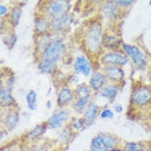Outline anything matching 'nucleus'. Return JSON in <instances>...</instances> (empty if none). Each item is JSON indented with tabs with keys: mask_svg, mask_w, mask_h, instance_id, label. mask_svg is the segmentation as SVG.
I'll use <instances>...</instances> for the list:
<instances>
[{
	"mask_svg": "<svg viewBox=\"0 0 151 151\" xmlns=\"http://www.w3.org/2000/svg\"><path fill=\"white\" fill-rule=\"evenodd\" d=\"M68 117V114L67 112L61 111L52 116L48 121V124L52 128H57V127L61 126L62 123L66 121Z\"/></svg>",
	"mask_w": 151,
	"mask_h": 151,
	"instance_id": "nucleus-6",
	"label": "nucleus"
},
{
	"mask_svg": "<svg viewBox=\"0 0 151 151\" xmlns=\"http://www.w3.org/2000/svg\"><path fill=\"white\" fill-rule=\"evenodd\" d=\"M106 74L109 79L116 82H119L123 77L124 73L122 70L116 67H108L105 69Z\"/></svg>",
	"mask_w": 151,
	"mask_h": 151,
	"instance_id": "nucleus-9",
	"label": "nucleus"
},
{
	"mask_svg": "<svg viewBox=\"0 0 151 151\" xmlns=\"http://www.w3.org/2000/svg\"><path fill=\"white\" fill-rule=\"evenodd\" d=\"M28 106L31 110H35L37 108V101H36V93L34 91H30L27 96Z\"/></svg>",
	"mask_w": 151,
	"mask_h": 151,
	"instance_id": "nucleus-15",
	"label": "nucleus"
},
{
	"mask_svg": "<svg viewBox=\"0 0 151 151\" xmlns=\"http://www.w3.org/2000/svg\"><path fill=\"white\" fill-rule=\"evenodd\" d=\"M72 99L73 94L71 91L65 88L59 93V96H58V104L60 106H63L69 102Z\"/></svg>",
	"mask_w": 151,
	"mask_h": 151,
	"instance_id": "nucleus-11",
	"label": "nucleus"
},
{
	"mask_svg": "<svg viewBox=\"0 0 151 151\" xmlns=\"http://www.w3.org/2000/svg\"><path fill=\"white\" fill-rule=\"evenodd\" d=\"M115 110H116V112H121L122 111V110H123V108H122V106H121V105H116L115 106Z\"/></svg>",
	"mask_w": 151,
	"mask_h": 151,
	"instance_id": "nucleus-33",
	"label": "nucleus"
},
{
	"mask_svg": "<svg viewBox=\"0 0 151 151\" xmlns=\"http://www.w3.org/2000/svg\"><path fill=\"white\" fill-rule=\"evenodd\" d=\"M125 151H143L141 147L139 146V144H136V143H127L125 146V148H124Z\"/></svg>",
	"mask_w": 151,
	"mask_h": 151,
	"instance_id": "nucleus-25",
	"label": "nucleus"
},
{
	"mask_svg": "<svg viewBox=\"0 0 151 151\" xmlns=\"http://www.w3.org/2000/svg\"><path fill=\"white\" fill-rule=\"evenodd\" d=\"M77 94L79 99L82 100H88L90 96V93L88 88L85 86H79L77 89Z\"/></svg>",
	"mask_w": 151,
	"mask_h": 151,
	"instance_id": "nucleus-20",
	"label": "nucleus"
},
{
	"mask_svg": "<svg viewBox=\"0 0 151 151\" xmlns=\"http://www.w3.org/2000/svg\"><path fill=\"white\" fill-rule=\"evenodd\" d=\"M151 99V91L147 87H141L133 93L132 100L137 105H144Z\"/></svg>",
	"mask_w": 151,
	"mask_h": 151,
	"instance_id": "nucleus-4",
	"label": "nucleus"
},
{
	"mask_svg": "<svg viewBox=\"0 0 151 151\" xmlns=\"http://www.w3.org/2000/svg\"><path fill=\"white\" fill-rule=\"evenodd\" d=\"M75 70L77 73H82L85 76H87L91 72L90 63L84 57H79L75 62Z\"/></svg>",
	"mask_w": 151,
	"mask_h": 151,
	"instance_id": "nucleus-7",
	"label": "nucleus"
},
{
	"mask_svg": "<svg viewBox=\"0 0 151 151\" xmlns=\"http://www.w3.org/2000/svg\"><path fill=\"white\" fill-rule=\"evenodd\" d=\"M56 61L52 59H45L39 64L38 68L42 73H50L55 69Z\"/></svg>",
	"mask_w": 151,
	"mask_h": 151,
	"instance_id": "nucleus-12",
	"label": "nucleus"
},
{
	"mask_svg": "<svg viewBox=\"0 0 151 151\" xmlns=\"http://www.w3.org/2000/svg\"><path fill=\"white\" fill-rule=\"evenodd\" d=\"M123 47L125 52L131 57L137 66L139 68L144 66L146 63V58L138 48L128 45H123Z\"/></svg>",
	"mask_w": 151,
	"mask_h": 151,
	"instance_id": "nucleus-3",
	"label": "nucleus"
},
{
	"mask_svg": "<svg viewBox=\"0 0 151 151\" xmlns=\"http://www.w3.org/2000/svg\"><path fill=\"white\" fill-rule=\"evenodd\" d=\"M7 11V9L6 8L5 6H4L1 5V6H0V15H4L6 13Z\"/></svg>",
	"mask_w": 151,
	"mask_h": 151,
	"instance_id": "nucleus-32",
	"label": "nucleus"
},
{
	"mask_svg": "<svg viewBox=\"0 0 151 151\" xmlns=\"http://www.w3.org/2000/svg\"><path fill=\"white\" fill-rule=\"evenodd\" d=\"M0 98H1V104L3 106H8L14 102L9 93L4 89L1 90Z\"/></svg>",
	"mask_w": 151,
	"mask_h": 151,
	"instance_id": "nucleus-17",
	"label": "nucleus"
},
{
	"mask_svg": "<svg viewBox=\"0 0 151 151\" xmlns=\"http://www.w3.org/2000/svg\"><path fill=\"white\" fill-rule=\"evenodd\" d=\"M64 45L59 40H55L47 46L44 52L43 56L45 59H52L56 61L57 60L59 59L60 57L64 51Z\"/></svg>",
	"mask_w": 151,
	"mask_h": 151,
	"instance_id": "nucleus-1",
	"label": "nucleus"
},
{
	"mask_svg": "<svg viewBox=\"0 0 151 151\" xmlns=\"http://www.w3.org/2000/svg\"><path fill=\"white\" fill-rule=\"evenodd\" d=\"M48 24L45 20H39L36 22V29L40 32H43L47 28Z\"/></svg>",
	"mask_w": 151,
	"mask_h": 151,
	"instance_id": "nucleus-26",
	"label": "nucleus"
},
{
	"mask_svg": "<svg viewBox=\"0 0 151 151\" xmlns=\"http://www.w3.org/2000/svg\"><path fill=\"white\" fill-rule=\"evenodd\" d=\"M91 148L99 151H108V148H106L102 138L100 136H98L93 139Z\"/></svg>",
	"mask_w": 151,
	"mask_h": 151,
	"instance_id": "nucleus-14",
	"label": "nucleus"
},
{
	"mask_svg": "<svg viewBox=\"0 0 151 151\" xmlns=\"http://www.w3.org/2000/svg\"><path fill=\"white\" fill-rule=\"evenodd\" d=\"M104 76L100 73H95L91 79V85L94 90H98L103 85Z\"/></svg>",
	"mask_w": 151,
	"mask_h": 151,
	"instance_id": "nucleus-10",
	"label": "nucleus"
},
{
	"mask_svg": "<svg viewBox=\"0 0 151 151\" xmlns=\"http://www.w3.org/2000/svg\"><path fill=\"white\" fill-rule=\"evenodd\" d=\"M21 14H22V10L19 8H15L13 10V12L11 13V22L13 26H16L18 24Z\"/></svg>",
	"mask_w": 151,
	"mask_h": 151,
	"instance_id": "nucleus-23",
	"label": "nucleus"
},
{
	"mask_svg": "<svg viewBox=\"0 0 151 151\" xmlns=\"http://www.w3.org/2000/svg\"><path fill=\"white\" fill-rule=\"evenodd\" d=\"M114 2L117 3L118 4L121 5V6H127L129 5L131 3H132V1H114Z\"/></svg>",
	"mask_w": 151,
	"mask_h": 151,
	"instance_id": "nucleus-31",
	"label": "nucleus"
},
{
	"mask_svg": "<svg viewBox=\"0 0 151 151\" xmlns=\"http://www.w3.org/2000/svg\"><path fill=\"white\" fill-rule=\"evenodd\" d=\"M100 29L98 25L93 26L87 33L86 43L87 46L91 51H96L100 46Z\"/></svg>",
	"mask_w": 151,
	"mask_h": 151,
	"instance_id": "nucleus-2",
	"label": "nucleus"
},
{
	"mask_svg": "<svg viewBox=\"0 0 151 151\" xmlns=\"http://www.w3.org/2000/svg\"><path fill=\"white\" fill-rule=\"evenodd\" d=\"M99 136L102 138L104 144H105V146L108 148V150L109 148H113L116 144V139L114 138L113 137H111V135L107 134H101Z\"/></svg>",
	"mask_w": 151,
	"mask_h": 151,
	"instance_id": "nucleus-16",
	"label": "nucleus"
},
{
	"mask_svg": "<svg viewBox=\"0 0 151 151\" xmlns=\"http://www.w3.org/2000/svg\"><path fill=\"white\" fill-rule=\"evenodd\" d=\"M87 102H88L87 100L79 99V101L77 102V103L76 104V105H75V107L79 110H82L85 107V106L86 105Z\"/></svg>",
	"mask_w": 151,
	"mask_h": 151,
	"instance_id": "nucleus-29",
	"label": "nucleus"
},
{
	"mask_svg": "<svg viewBox=\"0 0 151 151\" xmlns=\"http://www.w3.org/2000/svg\"><path fill=\"white\" fill-rule=\"evenodd\" d=\"M17 122H18V117L14 114H9L6 119V123L8 127L10 128H13Z\"/></svg>",
	"mask_w": 151,
	"mask_h": 151,
	"instance_id": "nucleus-24",
	"label": "nucleus"
},
{
	"mask_svg": "<svg viewBox=\"0 0 151 151\" xmlns=\"http://www.w3.org/2000/svg\"><path fill=\"white\" fill-rule=\"evenodd\" d=\"M65 9V5L61 2L52 3L49 6V11L52 15H59L64 12Z\"/></svg>",
	"mask_w": 151,
	"mask_h": 151,
	"instance_id": "nucleus-13",
	"label": "nucleus"
},
{
	"mask_svg": "<svg viewBox=\"0 0 151 151\" xmlns=\"http://www.w3.org/2000/svg\"><path fill=\"white\" fill-rule=\"evenodd\" d=\"M97 106L93 104H89L84 114V121L87 125H91L97 116Z\"/></svg>",
	"mask_w": 151,
	"mask_h": 151,
	"instance_id": "nucleus-8",
	"label": "nucleus"
},
{
	"mask_svg": "<svg viewBox=\"0 0 151 151\" xmlns=\"http://www.w3.org/2000/svg\"><path fill=\"white\" fill-rule=\"evenodd\" d=\"M104 15L108 18H114L116 16V9L111 4H106L103 8Z\"/></svg>",
	"mask_w": 151,
	"mask_h": 151,
	"instance_id": "nucleus-18",
	"label": "nucleus"
},
{
	"mask_svg": "<svg viewBox=\"0 0 151 151\" xmlns=\"http://www.w3.org/2000/svg\"><path fill=\"white\" fill-rule=\"evenodd\" d=\"M117 89L114 86H109L104 88L102 91V96L105 97V98H112L116 94Z\"/></svg>",
	"mask_w": 151,
	"mask_h": 151,
	"instance_id": "nucleus-22",
	"label": "nucleus"
},
{
	"mask_svg": "<svg viewBox=\"0 0 151 151\" xmlns=\"http://www.w3.org/2000/svg\"><path fill=\"white\" fill-rule=\"evenodd\" d=\"M119 44L120 40L118 38L112 37V36H109L104 40V45H105L106 47L111 48V49L117 47L119 45Z\"/></svg>",
	"mask_w": 151,
	"mask_h": 151,
	"instance_id": "nucleus-21",
	"label": "nucleus"
},
{
	"mask_svg": "<svg viewBox=\"0 0 151 151\" xmlns=\"http://www.w3.org/2000/svg\"><path fill=\"white\" fill-rule=\"evenodd\" d=\"M102 60L104 63H112V64L116 65H124L127 61V58L124 56L113 53L106 54L102 57Z\"/></svg>",
	"mask_w": 151,
	"mask_h": 151,
	"instance_id": "nucleus-5",
	"label": "nucleus"
},
{
	"mask_svg": "<svg viewBox=\"0 0 151 151\" xmlns=\"http://www.w3.org/2000/svg\"><path fill=\"white\" fill-rule=\"evenodd\" d=\"M73 127H74L75 129H78L81 128V127H82V122L80 120L75 119L74 121H73Z\"/></svg>",
	"mask_w": 151,
	"mask_h": 151,
	"instance_id": "nucleus-30",
	"label": "nucleus"
},
{
	"mask_svg": "<svg viewBox=\"0 0 151 151\" xmlns=\"http://www.w3.org/2000/svg\"><path fill=\"white\" fill-rule=\"evenodd\" d=\"M101 117L104 119H112L114 117V113L109 109L104 110L101 113Z\"/></svg>",
	"mask_w": 151,
	"mask_h": 151,
	"instance_id": "nucleus-28",
	"label": "nucleus"
},
{
	"mask_svg": "<svg viewBox=\"0 0 151 151\" xmlns=\"http://www.w3.org/2000/svg\"><path fill=\"white\" fill-rule=\"evenodd\" d=\"M69 20L70 19L67 16L61 17H60V18H58L55 21H53V22H52V27H53V28H56V29L62 28L64 26H65V25L69 22Z\"/></svg>",
	"mask_w": 151,
	"mask_h": 151,
	"instance_id": "nucleus-19",
	"label": "nucleus"
},
{
	"mask_svg": "<svg viewBox=\"0 0 151 151\" xmlns=\"http://www.w3.org/2000/svg\"><path fill=\"white\" fill-rule=\"evenodd\" d=\"M42 132H43V127H42L41 126H38L30 133V136L32 138H35V137L41 134Z\"/></svg>",
	"mask_w": 151,
	"mask_h": 151,
	"instance_id": "nucleus-27",
	"label": "nucleus"
}]
</instances>
